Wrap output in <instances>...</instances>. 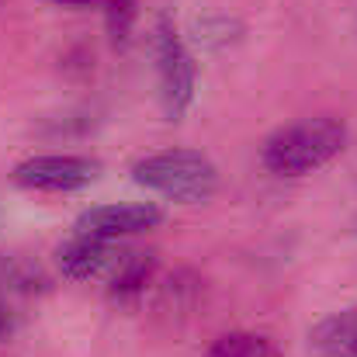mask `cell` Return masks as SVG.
<instances>
[{
	"label": "cell",
	"instance_id": "obj_1",
	"mask_svg": "<svg viewBox=\"0 0 357 357\" xmlns=\"http://www.w3.org/2000/svg\"><path fill=\"white\" fill-rule=\"evenodd\" d=\"M347 146V125L330 115L302 119L281 125L274 135H267L260 149V163L274 177H305L330 160H337Z\"/></svg>",
	"mask_w": 357,
	"mask_h": 357
},
{
	"label": "cell",
	"instance_id": "obj_2",
	"mask_svg": "<svg viewBox=\"0 0 357 357\" xmlns=\"http://www.w3.org/2000/svg\"><path fill=\"white\" fill-rule=\"evenodd\" d=\"M132 181L170 202L198 205L219 191V167L198 149H163L135 160Z\"/></svg>",
	"mask_w": 357,
	"mask_h": 357
},
{
	"label": "cell",
	"instance_id": "obj_3",
	"mask_svg": "<svg viewBox=\"0 0 357 357\" xmlns=\"http://www.w3.org/2000/svg\"><path fill=\"white\" fill-rule=\"evenodd\" d=\"M149 49H153V63H156L160 108L170 121H181L198 94V66H195V56L170 14H160L153 21Z\"/></svg>",
	"mask_w": 357,
	"mask_h": 357
},
{
	"label": "cell",
	"instance_id": "obj_4",
	"mask_svg": "<svg viewBox=\"0 0 357 357\" xmlns=\"http://www.w3.org/2000/svg\"><path fill=\"white\" fill-rule=\"evenodd\" d=\"M101 163L80 153H42L28 156L14 167V184L24 191H45V195H70L84 191L98 181Z\"/></svg>",
	"mask_w": 357,
	"mask_h": 357
},
{
	"label": "cell",
	"instance_id": "obj_5",
	"mask_svg": "<svg viewBox=\"0 0 357 357\" xmlns=\"http://www.w3.org/2000/svg\"><path fill=\"white\" fill-rule=\"evenodd\" d=\"M160 222H163V208L146 205V202L142 205H98L77 219L73 233L115 243L121 236H139L146 229H156Z\"/></svg>",
	"mask_w": 357,
	"mask_h": 357
},
{
	"label": "cell",
	"instance_id": "obj_6",
	"mask_svg": "<svg viewBox=\"0 0 357 357\" xmlns=\"http://www.w3.org/2000/svg\"><path fill=\"white\" fill-rule=\"evenodd\" d=\"M115 243L108 239H94L84 233H73L59 250H56V264L70 281H91L98 274H105L108 267H115L119 253L112 250Z\"/></svg>",
	"mask_w": 357,
	"mask_h": 357
},
{
	"label": "cell",
	"instance_id": "obj_7",
	"mask_svg": "<svg viewBox=\"0 0 357 357\" xmlns=\"http://www.w3.org/2000/svg\"><path fill=\"white\" fill-rule=\"evenodd\" d=\"M156 253L153 250H128L119 253L115 267H112V281H108V298L119 305H132L146 295V288L156 278Z\"/></svg>",
	"mask_w": 357,
	"mask_h": 357
},
{
	"label": "cell",
	"instance_id": "obj_8",
	"mask_svg": "<svg viewBox=\"0 0 357 357\" xmlns=\"http://www.w3.org/2000/svg\"><path fill=\"white\" fill-rule=\"evenodd\" d=\"M312 357H357V305H344L309 330Z\"/></svg>",
	"mask_w": 357,
	"mask_h": 357
},
{
	"label": "cell",
	"instance_id": "obj_9",
	"mask_svg": "<svg viewBox=\"0 0 357 357\" xmlns=\"http://www.w3.org/2000/svg\"><path fill=\"white\" fill-rule=\"evenodd\" d=\"M202 278L188 267L174 271L160 288H156V312L167 319H184L188 312H195V305L202 302Z\"/></svg>",
	"mask_w": 357,
	"mask_h": 357
},
{
	"label": "cell",
	"instance_id": "obj_10",
	"mask_svg": "<svg viewBox=\"0 0 357 357\" xmlns=\"http://www.w3.org/2000/svg\"><path fill=\"white\" fill-rule=\"evenodd\" d=\"M205 357H281L271 337L264 333H250V330H236V333H222Z\"/></svg>",
	"mask_w": 357,
	"mask_h": 357
},
{
	"label": "cell",
	"instance_id": "obj_11",
	"mask_svg": "<svg viewBox=\"0 0 357 357\" xmlns=\"http://www.w3.org/2000/svg\"><path fill=\"white\" fill-rule=\"evenodd\" d=\"M243 35V24L233 17H222V14H212V17H202L195 21V42L219 52V49H229L233 42H239Z\"/></svg>",
	"mask_w": 357,
	"mask_h": 357
},
{
	"label": "cell",
	"instance_id": "obj_12",
	"mask_svg": "<svg viewBox=\"0 0 357 357\" xmlns=\"http://www.w3.org/2000/svg\"><path fill=\"white\" fill-rule=\"evenodd\" d=\"M105 24H108L112 42L125 49L135 24V0H105Z\"/></svg>",
	"mask_w": 357,
	"mask_h": 357
},
{
	"label": "cell",
	"instance_id": "obj_13",
	"mask_svg": "<svg viewBox=\"0 0 357 357\" xmlns=\"http://www.w3.org/2000/svg\"><path fill=\"white\" fill-rule=\"evenodd\" d=\"M52 3H63V7H87V3H105V0H52Z\"/></svg>",
	"mask_w": 357,
	"mask_h": 357
},
{
	"label": "cell",
	"instance_id": "obj_14",
	"mask_svg": "<svg viewBox=\"0 0 357 357\" xmlns=\"http://www.w3.org/2000/svg\"><path fill=\"white\" fill-rule=\"evenodd\" d=\"M7 326H10V323H7V312H3V309H0V337H3V333H7Z\"/></svg>",
	"mask_w": 357,
	"mask_h": 357
}]
</instances>
